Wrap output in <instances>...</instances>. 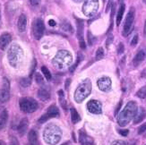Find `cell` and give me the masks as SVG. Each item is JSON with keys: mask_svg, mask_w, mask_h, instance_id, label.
I'll return each mask as SVG.
<instances>
[{"mask_svg": "<svg viewBox=\"0 0 146 145\" xmlns=\"http://www.w3.org/2000/svg\"><path fill=\"white\" fill-rule=\"evenodd\" d=\"M48 119H49L48 116L47 114H44V115H42V116L40 117V118L39 119V123H40V124L46 123V122L48 120Z\"/></svg>", "mask_w": 146, "mask_h": 145, "instance_id": "e575fe53", "label": "cell"}, {"mask_svg": "<svg viewBox=\"0 0 146 145\" xmlns=\"http://www.w3.org/2000/svg\"><path fill=\"white\" fill-rule=\"evenodd\" d=\"M146 117V111L143 108H140L138 109L136 114L134 117V124H137L139 123H141L142 121H143V119L145 118Z\"/></svg>", "mask_w": 146, "mask_h": 145, "instance_id": "e0dca14e", "label": "cell"}, {"mask_svg": "<svg viewBox=\"0 0 146 145\" xmlns=\"http://www.w3.org/2000/svg\"><path fill=\"white\" fill-rule=\"evenodd\" d=\"M72 62V54L67 50H59L53 59V64L59 69H64L67 66L70 67Z\"/></svg>", "mask_w": 146, "mask_h": 145, "instance_id": "277c9868", "label": "cell"}, {"mask_svg": "<svg viewBox=\"0 0 146 145\" xmlns=\"http://www.w3.org/2000/svg\"><path fill=\"white\" fill-rule=\"evenodd\" d=\"M45 31V25L41 19L37 18L33 23V32L36 40H40Z\"/></svg>", "mask_w": 146, "mask_h": 145, "instance_id": "9c48e42d", "label": "cell"}, {"mask_svg": "<svg viewBox=\"0 0 146 145\" xmlns=\"http://www.w3.org/2000/svg\"><path fill=\"white\" fill-rule=\"evenodd\" d=\"M118 1H119L120 3H121V2H123V0H118Z\"/></svg>", "mask_w": 146, "mask_h": 145, "instance_id": "816d5d0a", "label": "cell"}, {"mask_svg": "<svg viewBox=\"0 0 146 145\" xmlns=\"http://www.w3.org/2000/svg\"><path fill=\"white\" fill-rule=\"evenodd\" d=\"M7 58H8L9 64L12 66H14V67L18 66V65L22 62L23 58V52L22 48L19 45H17V44L12 45L8 50Z\"/></svg>", "mask_w": 146, "mask_h": 145, "instance_id": "5b68a950", "label": "cell"}, {"mask_svg": "<svg viewBox=\"0 0 146 145\" xmlns=\"http://www.w3.org/2000/svg\"><path fill=\"white\" fill-rule=\"evenodd\" d=\"M46 114L48 116L49 118H52V117H58L59 116V110L58 109V107H56L55 105L50 106Z\"/></svg>", "mask_w": 146, "mask_h": 145, "instance_id": "ffe728a7", "label": "cell"}, {"mask_svg": "<svg viewBox=\"0 0 146 145\" xmlns=\"http://www.w3.org/2000/svg\"><path fill=\"white\" fill-rule=\"evenodd\" d=\"M125 5L124 4H122L121 5H120L118 12H117V26H119L120 23H121V21H122V18L124 15V13H125Z\"/></svg>", "mask_w": 146, "mask_h": 145, "instance_id": "d4e9b609", "label": "cell"}, {"mask_svg": "<svg viewBox=\"0 0 146 145\" xmlns=\"http://www.w3.org/2000/svg\"><path fill=\"white\" fill-rule=\"evenodd\" d=\"M92 91V83L89 79H86L81 83L74 91V99L77 103H82L84 100L90 95Z\"/></svg>", "mask_w": 146, "mask_h": 145, "instance_id": "3957f363", "label": "cell"}, {"mask_svg": "<svg viewBox=\"0 0 146 145\" xmlns=\"http://www.w3.org/2000/svg\"><path fill=\"white\" fill-rule=\"evenodd\" d=\"M80 142L84 145H95V142L92 138L88 136L84 130L80 131Z\"/></svg>", "mask_w": 146, "mask_h": 145, "instance_id": "9a60e30c", "label": "cell"}, {"mask_svg": "<svg viewBox=\"0 0 146 145\" xmlns=\"http://www.w3.org/2000/svg\"><path fill=\"white\" fill-rule=\"evenodd\" d=\"M132 145H136V144H135V143H134V144H132Z\"/></svg>", "mask_w": 146, "mask_h": 145, "instance_id": "db71d44e", "label": "cell"}, {"mask_svg": "<svg viewBox=\"0 0 146 145\" xmlns=\"http://www.w3.org/2000/svg\"><path fill=\"white\" fill-rule=\"evenodd\" d=\"M136 96L140 99H146V85L142 87L141 89L136 92Z\"/></svg>", "mask_w": 146, "mask_h": 145, "instance_id": "4316f807", "label": "cell"}, {"mask_svg": "<svg viewBox=\"0 0 146 145\" xmlns=\"http://www.w3.org/2000/svg\"><path fill=\"white\" fill-rule=\"evenodd\" d=\"M82 56L81 55V54H79V56H78V59H77V62L75 63V64L73 66H71L70 68H69V71H70L71 73H74V71L75 70V68L78 66V65H79V63L81 62V60H82Z\"/></svg>", "mask_w": 146, "mask_h": 145, "instance_id": "1f68e13d", "label": "cell"}, {"mask_svg": "<svg viewBox=\"0 0 146 145\" xmlns=\"http://www.w3.org/2000/svg\"><path fill=\"white\" fill-rule=\"evenodd\" d=\"M87 109L89 112L92 113V114L99 115L101 114V112H102V107H101L100 102L98 101V100L92 99L87 103Z\"/></svg>", "mask_w": 146, "mask_h": 145, "instance_id": "30bf717a", "label": "cell"}, {"mask_svg": "<svg viewBox=\"0 0 146 145\" xmlns=\"http://www.w3.org/2000/svg\"><path fill=\"white\" fill-rule=\"evenodd\" d=\"M38 97L42 101H47L50 99V93L45 89H40L38 91Z\"/></svg>", "mask_w": 146, "mask_h": 145, "instance_id": "7402d4cb", "label": "cell"}, {"mask_svg": "<svg viewBox=\"0 0 146 145\" xmlns=\"http://www.w3.org/2000/svg\"><path fill=\"white\" fill-rule=\"evenodd\" d=\"M12 145H13V144H12Z\"/></svg>", "mask_w": 146, "mask_h": 145, "instance_id": "11a10c76", "label": "cell"}, {"mask_svg": "<svg viewBox=\"0 0 146 145\" xmlns=\"http://www.w3.org/2000/svg\"><path fill=\"white\" fill-rule=\"evenodd\" d=\"M146 132V122L145 123H143L140 127L138 128V134H144Z\"/></svg>", "mask_w": 146, "mask_h": 145, "instance_id": "836d02e7", "label": "cell"}, {"mask_svg": "<svg viewBox=\"0 0 146 145\" xmlns=\"http://www.w3.org/2000/svg\"><path fill=\"white\" fill-rule=\"evenodd\" d=\"M76 2H81V1H82V0H75Z\"/></svg>", "mask_w": 146, "mask_h": 145, "instance_id": "c3c4849f", "label": "cell"}, {"mask_svg": "<svg viewBox=\"0 0 146 145\" xmlns=\"http://www.w3.org/2000/svg\"><path fill=\"white\" fill-rule=\"evenodd\" d=\"M135 21V8L132 7L130 11L128 12L127 15H126L125 24H124V29H123V35L127 36L133 29V25H134Z\"/></svg>", "mask_w": 146, "mask_h": 145, "instance_id": "ba28073f", "label": "cell"}, {"mask_svg": "<svg viewBox=\"0 0 146 145\" xmlns=\"http://www.w3.org/2000/svg\"><path fill=\"white\" fill-rule=\"evenodd\" d=\"M124 50H125V47H124V44L123 43H119V45H118V48H117V53L120 55V54H122L124 52Z\"/></svg>", "mask_w": 146, "mask_h": 145, "instance_id": "f35d334b", "label": "cell"}, {"mask_svg": "<svg viewBox=\"0 0 146 145\" xmlns=\"http://www.w3.org/2000/svg\"><path fill=\"white\" fill-rule=\"evenodd\" d=\"M99 10V0H86L82 5V13L88 17L97 14Z\"/></svg>", "mask_w": 146, "mask_h": 145, "instance_id": "52a82bcc", "label": "cell"}, {"mask_svg": "<svg viewBox=\"0 0 146 145\" xmlns=\"http://www.w3.org/2000/svg\"><path fill=\"white\" fill-rule=\"evenodd\" d=\"M63 145H68V143H64V144H63Z\"/></svg>", "mask_w": 146, "mask_h": 145, "instance_id": "f5cc1de1", "label": "cell"}, {"mask_svg": "<svg viewBox=\"0 0 146 145\" xmlns=\"http://www.w3.org/2000/svg\"><path fill=\"white\" fill-rule=\"evenodd\" d=\"M70 81H71L70 79H67V80H66V90L68 89V85L70 84Z\"/></svg>", "mask_w": 146, "mask_h": 145, "instance_id": "f6af8a7d", "label": "cell"}, {"mask_svg": "<svg viewBox=\"0 0 146 145\" xmlns=\"http://www.w3.org/2000/svg\"><path fill=\"white\" fill-rule=\"evenodd\" d=\"M143 3H144V4H146V0H143Z\"/></svg>", "mask_w": 146, "mask_h": 145, "instance_id": "f907efd6", "label": "cell"}, {"mask_svg": "<svg viewBox=\"0 0 146 145\" xmlns=\"http://www.w3.org/2000/svg\"><path fill=\"white\" fill-rule=\"evenodd\" d=\"M104 56V50L102 48H99L96 51V59L97 60H100L102 59Z\"/></svg>", "mask_w": 146, "mask_h": 145, "instance_id": "f546056e", "label": "cell"}, {"mask_svg": "<svg viewBox=\"0 0 146 145\" xmlns=\"http://www.w3.org/2000/svg\"><path fill=\"white\" fill-rule=\"evenodd\" d=\"M77 35L79 39L80 48L82 49H85L86 44L84 40V23L80 19H77Z\"/></svg>", "mask_w": 146, "mask_h": 145, "instance_id": "7c38bea8", "label": "cell"}, {"mask_svg": "<svg viewBox=\"0 0 146 145\" xmlns=\"http://www.w3.org/2000/svg\"><path fill=\"white\" fill-rule=\"evenodd\" d=\"M9 99H10V94H9L8 90H5V89L0 90V104L7 102Z\"/></svg>", "mask_w": 146, "mask_h": 145, "instance_id": "44dd1931", "label": "cell"}, {"mask_svg": "<svg viewBox=\"0 0 146 145\" xmlns=\"http://www.w3.org/2000/svg\"><path fill=\"white\" fill-rule=\"evenodd\" d=\"M0 20H1V11H0Z\"/></svg>", "mask_w": 146, "mask_h": 145, "instance_id": "681fc988", "label": "cell"}, {"mask_svg": "<svg viewBox=\"0 0 146 145\" xmlns=\"http://www.w3.org/2000/svg\"><path fill=\"white\" fill-rule=\"evenodd\" d=\"M28 140L30 145H39V140H38V134L35 130H31L28 134Z\"/></svg>", "mask_w": 146, "mask_h": 145, "instance_id": "d6986e66", "label": "cell"}, {"mask_svg": "<svg viewBox=\"0 0 146 145\" xmlns=\"http://www.w3.org/2000/svg\"><path fill=\"white\" fill-rule=\"evenodd\" d=\"M118 133L121 134L122 136H126L128 134L129 131L127 129H121V130H118Z\"/></svg>", "mask_w": 146, "mask_h": 145, "instance_id": "ab89813d", "label": "cell"}, {"mask_svg": "<svg viewBox=\"0 0 146 145\" xmlns=\"http://www.w3.org/2000/svg\"><path fill=\"white\" fill-rule=\"evenodd\" d=\"M12 40V37L9 33L5 32L3 33L1 36H0V49L1 50H5L9 45V43L11 42Z\"/></svg>", "mask_w": 146, "mask_h": 145, "instance_id": "5bb4252c", "label": "cell"}, {"mask_svg": "<svg viewBox=\"0 0 146 145\" xmlns=\"http://www.w3.org/2000/svg\"><path fill=\"white\" fill-rule=\"evenodd\" d=\"M20 83L23 87H29L31 83V78H23L20 81Z\"/></svg>", "mask_w": 146, "mask_h": 145, "instance_id": "4dcf8cb0", "label": "cell"}, {"mask_svg": "<svg viewBox=\"0 0 146 145\" xmlns=\"http://www.w3.org/2000/svg\"><path fill=\"white\" fill-rule=\"evenodd\" d=\"M0 145H5V142L3 141H0Z\"/></svg>", "mask_w": 146, "mask_h": 145, "instance_id": "7dc6e473", "label": "cell"}, {"mask_svg": "<svg viewBox=\"0 0 146 145\" xmlns=\"http://www.w3.org/2000/svg\"><path fill=\"white\" fill-rule=\"evenodd\" d=\"M138 110L137 104L135 101H129L125 105V109L119 113L117 117V123L120 126H125L127 125L132 119H134L136 112Z\"/></svg>", "mask_w": 146, "mask_h": 145, "instance_id": "6da1fadb", "label": "cell"}, {"mask_svg": "<svg viewBox=\"0 0 146 145\" xmlns=\"http://www.w3.org/2000/svg\"><path fill=\"white\" fill-rule=\"evenodd\" d=\"M121 106H122V101H120V102L117 104V109H116V110H115V116H117V115H118V111L120 110V108H121Z\"/></svg>", "mask_w": 146, "mask_h": 145, "instance_id": "b9f144b4", "label": "cell"}, {"mask_svg": "<svg viewBox=\"0 0 146 145\" xmlns=\"http://www.w3.org/2000/svg\"><path fill=\"white\" fill-rule=\"evenodd\" d=\"M8 120V113L6 110H4L0 114V129H3L7 123Z\"/></svg>", "mask_w": 146, "mask_h": 145, "instance_id": "603a6c76", "label": "cell"}, {"mask_svg": "<svg viewBox=\"0 0 146 145\" xmlns=\"http://www.w3.org/2000/svg\"><path fill=\"white\" fill-rule=\"evenodd\" d=\"M145 58H146V50L140 49L135 56L134 59H133V65H134V66H138L145 59Z\"/></svg>", "mask_w": 146, "mask_h": 145, "instance_id": "4fadbf2b", "label": "cell"}, {"mask_svg": "<svg viewBox=\"0 0 146 145\" xmlns=\"http://www.w3.org/2000/svg\"><path fill=\"white\" fill-rule=\"evenodd\" d=\"M70 112H71V119H72V122L74 124L78 123L81 120V117L78 114V112L76 111V109L74 108H71L70 109Z\"/></svg>", "mask_w": 146, "mask_h": 145, "instance_id": "484cf974", "label": "cell"}, {"mask_svg": "<svg viewBox=\"0 0 146 145\" xmlns=\"http://www.w3.org/2000/svg\"><path fill=\"white\" fill-rule=\"evenodd\" d=\"M92 39H93L92 35L90 32H88V42H89V45H92V44H93Z\"/></svg>", "mask_w": 146, "mask_h": 145, "instance_id": "60d3db41", "label": "cell"}, {"mask_svg": "<svg viewBox=\"0 0 146 145\" xmlns=\"http://www.w3.org/2000/svg\"><path fill=\"white\" fill-rule=\"evenodd\" d=\"M97 85L101 91H110L111 85H112L111 79L108 76L100 77L97 81Z\"/></svg>", "mask_w": 146, "mask_h": 145, "instance_id": "8fae6325", "label": "cell"}, {"mask_svg": "<svg viewBox=\"0 0 146 145\" xmlns=\"http://www.w3.org/2000/svg\"><path fill=\"white\" fill-rule=\"evenodd\" d=\"M35 80L37 81V83H39V84H43L44 83V80H43L42 76L40 75V73H35Z\"/></svg>", "mask_w": 146, "mask_h": 145, "instance_id": "d6a6232c", "label": "cell"}, {"mask_svg": "<svg viewBox=\"0 0 146 145\" xmlns=\"http://www.w3.org/2000/svg\"><path fill=\"white\" fill-rule=\"evenodd\" d=\"M48 24L50 25V26H55V25H56V22L51 19V20H49V21H48Z\"/></svg>", "mask_w": 146, "mask_h": 145, "instance_id": "ee69618b", "label": "cell"}, {"mask_svg": "<svg viewBox=\"0 0 146 145\" xmlns=\"http://www.w3.org/2000/svg\"><path fill=\"white\" fill-rule=\"evenodd\" d=\"M28 125H29V122L28 119L26 117L23 118L21 122L19 123V125L17 127V131L20 135H23L25 133H26V130L28 129Z\"/></svg>", "mask_w": 146, "mask_h": 145, "instance_id": "ac0fdd59", "label": "cell"}, {"mask_svg": "<svg viewBox=\"0 0 146 145\" xmlns=\"http://www.w3.org/2000/svg\"><path fill=\"white\" fill-rule=\"evenodd\" d=\"M143 35L146 36V21H145V23H144V28H143Z\"/></svg>", "mask_w": 146, "mask_h": 145, "instance_id": "bcb514c9", "label": "cell"}, {"mask_svg": "<svg viewBox=\"0 0 146 145\" xmlns=\"http://www.w3.org/2000/svg\"><path fill=\"white\" fill-rule=\"evenodd\" d=\"M61 29L65 31H67V32H70V33H73L74 32V29L72 27V25L70 24V23L67 22L66 20H63L61 22Z\"/></svg>", "mask_w": 146, "mask_h": 145, "instance_id": "cb8c5ba5", "label": "cell"}, {"mask_svg": "<svg viewBox=\"0 0 146 145\" xmlns=\"http://www.w3.org/2000/svg\"><path fill=\"white\" fill-rule=\"evenodd\" d=\"M113 40H114V38H113V35H112V34H110V35L108 36V38H107V41H106L107 47H109V46L110 45V44L112 43V41H113Z\"/></svg>", "mask_w": 146, "mask_h": 145, "instance_id": "74e56055", "label": "cell"}, {"mask_svg": "<svg viewBox=\"0 0 146 145\" xmlns=\"http://www.w3.org/2000/svg\"><path fill=\"white\" fill-rule=\"evenodd\" d=\"M44 141L49 145H55L58 143L62 137L61 129L56 124H49L45 128L43 133Z\"/></svg>", "mask_w": 146, "mask_h": 145, "instance_id": "7a4b0ae2", "label": "cell"}, {"mask_svg": "<svg viewBox=\"0 0 146 145\" xmlns=\"http://www.w3.org/2000/svg\"><path fill=\"white\" fill-rule=\"evenodd\" d=\"M20 109L24 113H33L35 112L38 108H39V104L35 99L31 98H23L20 99Z\"/></svg>", "mask_w": 146, "mask_h": 145, "instance_id": "8992f818", "label": "cell"}, {"mask_svg": "<svg viewBox=\"0 0 146 145\" xmlns=\"http://www.w3.org/2000/svg\"><path fill=\"white\" fill-rule=\"evenodd\" d=\"M137 42H138V35H135L134 38H133L132 40H131V46H132V47L136 46Z\"/></svg>", "mask_w": 146, "mask_h": 145, "instance_id": "8d00e7d4", "label": "cell"}, {"mask_svg": "<svg viewBox=\"0 0 146 145\" xmlns=\"http://www.w3.org/2000/svg\"><path fill=\"white\" fill-rule=\"evenodd\" d=\"M111 145H127L125 141H122V140H117V141H114Z\"/></svg>", "mask_w": 146, "mask_h": 145, "instance_id": "d590c367", "label": "cell"}, {"mask_svg": "<svg viewBox=\"0 0 146 145\" xmlns=\"http://www.w3.org/2000/svg\"><path fill=\"white\" fill-rule=\"evenodd\" d=\"M58 95H59V99H60V103H61L62 108L64 109H66V102L64 98V92H63V91H58Z\"/></svg>", "mask_w": 146, "mask_h": 145, "instance_id": "83f0119b", "label": "cell"}, {"mask_svg": "<svg viewBox=\"0 0 146 145\" xmlns=\"http://www.w3.org/2000/svg\"><path fill=\"white\" fill-rule=\"evenodd\" d=\"M17 26H18V30H19L20 32H23V31L26 30V26H27V18H26V15L22 14L20 16H19Z\"/></svg>", "mask_w": 146, "mask_h": 145, "instance_id": "2e32d148", "label": "cell"}, {"mask_svg": "<svg viewBox=\"0 0 146 145\" xmlns=\"http://www.w3.org/2000/svg\"><path fill=\"white\" fill-rule=\"evenodd\" d=\"M41 72L43 73L44 76L46 77V79H47L48 81H50V80H51V73H50L49 70H48V69L46 66H42V67H41Z\"/></svg>", "mask_w": 146, "mask_h": 145, "instance_id": "f1b7e54d", "label": "cell"}, {"mask_svg": "<svg viewBox=\"0 0 146 145\" xmlns=\"http://www.w3.org/2000/svg\"><path fill=\"white\" fill-rule=\"evenodd\" d=\"M40 0H30V3H31V5L36 6V5H38L40 4Z\"/></svg>", "mask_w": 146, "mask_h": 145, "instance_id": "7bdbcfd3", "label": "cell"}]
</instances>
